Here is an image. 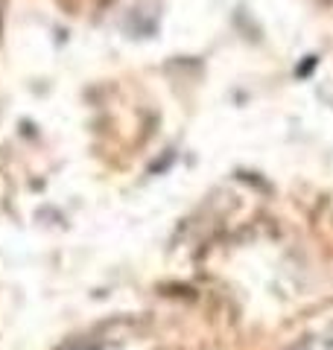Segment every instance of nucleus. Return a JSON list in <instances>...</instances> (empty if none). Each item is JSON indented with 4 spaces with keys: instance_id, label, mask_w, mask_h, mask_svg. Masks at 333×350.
I'll return each mask as SVG.
<instances>
[{
    "instance_id": "f257e3e1",
    "label": "nucleus",
    "mask_w": 333,
    "mask_h": 350,
    "mask_svg": "<svg viewBox=\"0 0 333 350\" xmlns=\"http://www.w3.org/2000/svg\"><path fill=\"white\" fill-rule=\"evenodd\" d=\"M328 345H330V347H333V330H330V333H328Z\"/></svg>"
}]
</instances>
